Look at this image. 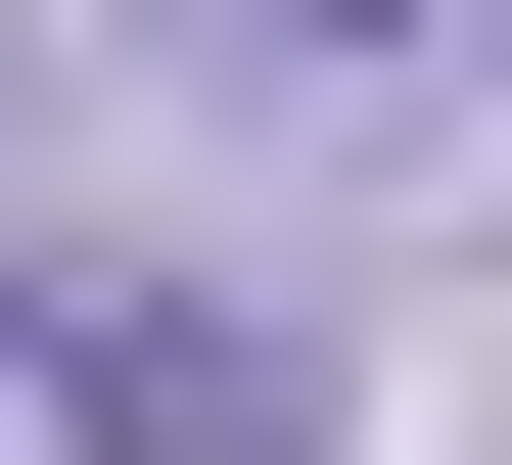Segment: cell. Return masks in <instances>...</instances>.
Here are the masks:
<instances>
[{
	"label": "cell",
	"mask_w": 512,
	"mask_h": 465,
	"mask_svg": "<svg viewBox=\"0 0 512 465\" xmlns=\"http://www.w3.org/2000/svg\"><path fill=\"white\" fill-rule=\"evenodd\" d=\"M0 465H326V326H280V279H94V233H47V279H0Z\"/></svg>",
	"instance_id": "1"
},
{
	"label": "cell",
	"mask_w": 512,
	"mask_h": 465,
	"mask_svg": "<svg viewBox=\"0 0 512 465\" xmlns=\"http://www.w3.org/2000/svg\"><path fill=\"white\" fill-rule=\"evenodd\" d=\"M187 47H233V93H419L466 0H187Z\"/></svg>",
	"instance_id": "2"
}]
</instances>
